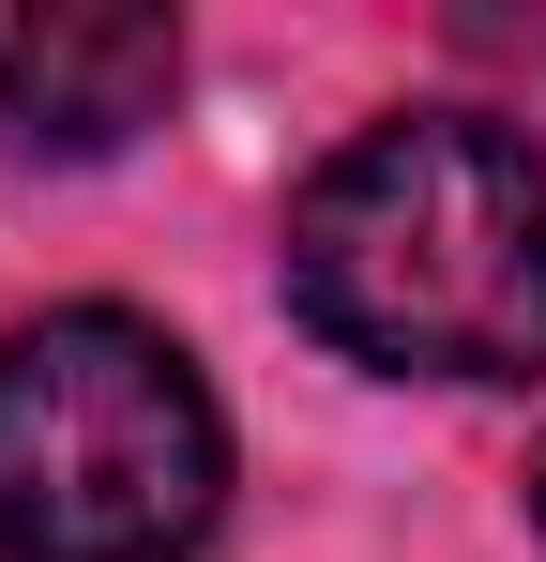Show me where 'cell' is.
<instances>
[{
	"instance_id": "obj_1",
	"label": "cell",
	"mask_w": 546,
	"mask_h": 562,
	"mask_svg": "<svg viewBox=\"0 0 546 562\" xmlns=\"http://www.w3.org/2000/svg\"><path fill=\"white\" fill-rule=\"evenodd\" d=\"M288 304L379 380H546V168L532 137L410 106L288 198Z\"/></svg>"
},
{
	"instance_id": "obj_2",
	"label": "cell",
	"mask_w": 546,
	"mask_h": 562,
	"mask_svg": "<svg viewBox=\"0 0 546 562\" xmlns=\"http://www.w3.org/2000/svg\"><path fill=\"white\" fill-rule=\"evenodd\" d=\"M213 502L228 426L152 319L61 304L0 335V562H182Z\"/></svg>"
},
{
	"instance_id": "obj_3",
	"label": "cell",
	"mask_w": 546,
	"mask_h": 562,
	"mask_svg": "<svg viewBox=\"0 0 546 562\" xmlns=\"http://www.w3.org/2000/svg\"><path fill=\"white\" fill-rule=\"evenodd\" d=\"M182 31L152 0H0V137L15 153H122L168 122Z\"/></svg>"
},
{
	"instance_id": "obj_4",
	"label": "cell",
	"mask_w": 546,
	"mask_h": 562,
	"mask_svg": "<svg viewBox=\"0 0 546 562\" xmlns=\"http://www.w3.org/2000/svg\"><path fill=\"white\" fill-rule=\"evenodd\" d=\"M532 517H546V457H532Z\"/></svg>"
}]
</instances>
